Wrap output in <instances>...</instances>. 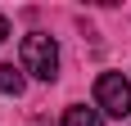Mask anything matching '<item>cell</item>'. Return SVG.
Wrapping results in <instances>:
<instances>
[{"label": "cell", "instance_id": "6da1fadb", "mask_svg": "<svg viewBox=\"0 0 131 126\" xmlns=\"http://www.w3.org/2000/svg\"><path fill=\"white\" fill-rule=\"evenodd\" d=\"M18 68L32 72L36 81H54V77H59V45H54V36L27 32L23 36V63H18Z\"/></svg>", "mask_w": 131, "mask_h": 126}, {"label": "cell", "instance_id": "7a4b0ae2", "mask_svg": "<svg viewBox=\"0 0 131 126\" xmlns=\"http://www.w3.org/2000/svg\"><path fill=\"white\" fill-rule=\"evenodd\" d=\"M95 108L108 117H131V81L122 72H104L95 81Z\"/></svg>", "mask_w": 131, "mask_h": 126}, {"label": "cell", "instance_id": "3957f363", "mask_svg": "<svg viewBox=\"0 0 131 126\" xmlns=\"http://www.w3.org/2000/svg\"><path fill=\"white\" fill-rule=\"evenodd\" d=\"M63 126H104V113L86 108V104H72V108H63Z\"/></svg>", "mask_w": 131, "mask_h": 126}, {"label": "cell", "instance_id": "277c9868", "mask_svg": "<svg viewBox=\"0 0 131 126\" xmlns=\"http://www.w3.org/2000/svg\"><path fill=\"white\" fill-rule=\"evenodd\" d=\"M27 90V77H23V68H14V63H0V95H23Z\"/></svg>", "mask_w": 131, "mask_h": 126}, {"label": "cell", "instance_id": "5b68a950", "mask_svg": "<svg viewBox=\"0 0 131 126\" xmlns=\"http://www.w3.org/2000/svg\"><path fill=\"white\" fill-rule=\"evenodd\" d=\"M5 36H9V18L0 14V45H5Z\"/></svg>", "mask_w": 131, "mask_h": 126}]
</instances>
